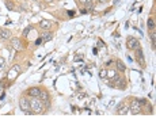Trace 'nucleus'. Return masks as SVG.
<instances>
[{
	"label": "nucleus",
	"mask_w": 156,
	"mask_h": 122,
	"mask_svg": "<svg viewBox=\"0 0 156 122\" xmlns=\"http://www.w3.org/2000/svg\"><path fill=\"white\" fill-rule=\"evenodd\" d=\"M45 1H48V3H52V1H53V0H45Z\"/></svg>",
	"instance_id": "a878e982"
},
{
	"label": "nucleus",
	"mask_w": 156,
	"mask_h": 122,
	"mask_svg": "<svg viewBox=\"0 0 156 122\" xmlns=\"http://www.w3.org/2000/svg\"><path fill=\"white\" fill-rule=\"evenodd\" d=\"M106 77L113 83L115 79H118V77H119V73L117 72L115 69H109V71H107V73H106Z\"/></svg>",
	"instance_id": "0eeeda50"
},
{
	"label": "nucleus",
	"mask_w": 156,
	"mask_h": 122,
	"mask_svg": "<svg viewBox=\"0 0 156 122\" xmlns=\"http://www.w3.org/2000/svg\"><path fill=\"white\" fill-rule=\"evenodd\" d=\"M136 50V58H137V61L141 64V65H144L145 62H144V53H143V49L141 48H137L134 49Z\"/></svg>",
	"instance_id": "6e6552de"
},
{
	"label": "nucleus",
	"mask_w": 156,
	"mask_h": 122,
	"mask_svg": "<svg viewBox=\"0 0 156 122\" xmlns=\"http://www.w3.org/2000/svg\"><path fill=\"white\" fill-rule=\"evenodd\" d=\"M4 67H6V60L3 57H0V69H3Z\"/></svg>",
	"instance_id": "6ab92c4d"
},
{
	"label": "nucleus",
	"mask_w": 156,
	"mask_h": 122,
	"mask_svg": "<svg viewBox=\"0 0 156 122\" xmlns=\"http://www.w3.org/2000/svg\"><path fill=\"white\" fill-rule=\"evenodd\" d=\"M6 6H7V8H8L10 11H14V3H12V1H10V0H6Z\"/></svg>",
	"instance_id": "dca6fc26"
},
{
	"label": "nucleus",
	"mask_w": 156,
	"mask_h": 122,
	"mask_svg": "<svg viewBox=\"0 0 156 122\" xmlns=\"http://www.w3.org/2000/svg\"><path fill=\"white\" fill-rule=\"evenodd\" d=\"M39 27L42 30H50L53 27V22H50V20H41L39 22Z\"/></svg>",
	"instance_id": "1a4fd4ad"
},
{
	"label": "nucleus",
	"mask_w": 156,
	"mask_h": 122,
	"mask_svg": "<svg viewBox=\"0 0 156 122\" xmlns=\"http://www.w3.org/2000/svg\"><path fill=\"white\" fill-rule=\"evenodd\" d=\"M31 29H33L31 26H29V27H26L25 30H23V33H22V35H23V37H27V35H29V33H30V30H31Z\"/></svg>",
	"instance_id": "a211bd4d"
},
{
	"label": "nucleus",
	"mask_w": 156,
	"mask_h": 122,
	"mask_svg": "<svg viewBox=\"0 0 156 122\" xmlns=\"http://www.w3.org/2000/svg\"><path fill=\"white\" fill-rule=\"evenodd\" d=\"M147 26H148V30H149V31L155 30V19L152 18V16L148 18V20H147Z\"/></svg>",
	"instance_id": "ddd939ff"
},
{
	"label": "nucleus",
	"mask_w": 156,
	"mask_h": 122,
	"mask_svg": "<svg viewBox=\"0 0 156 122\" xmlns=\"http://www.w3.org/2000/svg\"><path fill=\"white\" fill-rule=\"evenodd\" d=\"M129 111H130V114H133V115H138V114H141V113H143V106L138 103L137 98H133V99H130Z\"/></svg>",
	"instance_id": "f03ea898"
},
{
	"label": "nucleus",
	"mask_w": 156,
	"mask_h": 122,
	"mask_svg": "<svg viewBox=\"0 0 156 122\" xmlns=\"http://www.w3.org/2000/svg\"><path fill=\"white\" fill-rule=\"evenodd\" d=\"M115 65H117V69H118L119 72H124L125 69H126V67H125V64L122 62V61H119V60H117L115 61Z\"/></svg>",
	"instance_id": "4468645a"
},
{
	"label": "nucleus",
	"mask_w": 156,
	"mask_h": 122,
	"mask_svg": "<svg viewBox=\"0 0 156 122\" xmlns=\"http://www.w3.org/2000/svg\"><path fill=\"white\" fill-rule=\"evenodd\" d=\"M26 94H27V96H30V98H38L39 94H41V90L38 87H31V88H29L26 91Z\"/></svg>",
	"instance_id": "423d86ee"
},
{
	"label": "nucleus",
	"mask_w": 156,
	"mask_h": 122,
	"mask_svg": "<svg viewBox=\"0 0 156 122\" xmlns=\"http://www.w3.org/2000/svg\"><path fill=\"white\" fill-rule=\"evenodd\" d=\"M11 46H12L16 52H20V50L23 49V43H22V41H20L19 38H11Z\"/></svg>",
	"instance_id": "39448f33"
},
{
	"label": "nucleus",
	"mask_w": 156,
	"mask_h": 122,
	"mask_svg": "<svg viewBox=\"0 0 156 122\" xmlns=\"http://www.w3.org/2000/svg\"><path fill=\"white\" fill-rule=\"evenodd\" d=\"M126 46L130 50H134V49L140 48V41L137 38H134V37H128L126 38Z\"/></svg>",
	"instance_id": "20e7f679"
},
{
	"label": "nucleus",
	"mask_w": 156,
	"mask_h": 122,
	"mask_svg": "<svg viewBox=\"0 0 156 122\" xmlns=\"http://www.w3.org/2000/svg\"><path fill=\"white\" fill-rule=\"evenodd\" d=\"M128 113H129V104H124V106H122V109L119 110L117 114H121V115H124V114H128Z\"/></svg>",
	"instance_id": "2eb2a0df"
},
{
	"label": "nucleus",
	"mask_w": 156,
	"mask_h": 122,
	"mask_svg": "<svg viewBox=\"0 0 156 122\" xmlns=\"http://www.w3.org/2000/svg\"><path fill=\"white\" fill-rule=\"evenodd\" d=\"M0 38L1 39H10L11 38V31L4 29V27H1L0 29Z\"/></svg>",
	"instance_id": "9b49d317"
},
{
	"label": "nucleus",
	"mask_w": 156,
	"mask_h": 122,
	"mask_svg": "<svg viewBox=\"0 0 156 122\" xmlns=\"http://www.w3.org/2000/svg\"><path fill=\"white\" fill-rule=\"evenodd\" d=\"M87 10H86V8H83V10H81V14H87Z\"/></svg>",
	"instance_id": "5701e85b"
},
{
	"label": "nucleus",
	"mask_w": 156,
	"mask_h": 122,
	"mask_svg": "<svg viewBox=\"0 0 156 122\" xmlns=\"http://www.w3.org/2000/svg\"><path fill=\"white\" fill-rule=\"evenodd\" d=\"M106 73H107V69H100L99 71V77L100 79H106Z\"/></svg>",
	"instance_id": "f3484780"
},
{
	"label": "nucleus",
	"mask_w": 156,
	"mask_h": 122,
	"mask_svg": "<svg viewBox=\"0 0 156 122\" xmlns=\"http://www.w3.org/2000/svg\"><path fill=\"white\" fill-rule=\"evenodd\" d=\"M19 107H20V110H22L25 114H27V115L34 114L30 109V99H29V98H26V96L20 98V99H19Z\"/></svg>",
	"instance_id": "7ed1b4c3"
},
{
	"label": "nucleus",
	"mask_w": 156,
	"mask_h": 122,
	"mask_svg": "<svg viewBox=\"0 0 156 122\" xmlns=\"http://www.w3.org/2000/svg\"><path fill=\"white\" fill-rule=\"evenodd\" d=\"M41 38H42V42H49V41H52L53 39V33H50V31H44L42 33V35H41Z\"/></svg>",
	"instance_id": "f8f14e48"
},
{
	"label": "nucleus",
	"mask_w": 156,
	"mask_h": 122,
	"mask_svg": "<svg viewBox=\"0 0 156 122\" xmlns=\"http://www.w3.org/2000/svg\"><path fill=\"white\" fill-rule=\"evenodd\" d=\"M113 62H114V61H113V60H109V61H106V65H107V67H109V65H110V64H113Z\"/></svg>",
	"instance_id": "4be33fe9"
},
{
	"label": "nucleus",
	"mask_w": 156,
	"mask_h": 122,
	"mask_svg": "<svg viewBox=\"0 0 156 122\" xmlns=\"http://www.w3.org/2000/svg\"><path fill=\"white\" fill-rule=\"evenodd\" d=\"M41 43H42V38H41V37H39V38H38L37 41H35V45H37V46H39V45H41Z\"/></svg>",
	"instance_id": "aec40b11"
},
{
	"label": "nucleus",
	"mask_w": 156,
	"mask_h": 122,
	"mask_svg": "<svg viewBox=\"0 0 156 122\" xmlns=\"http://www.w3.org/2000/svg\"><path fill=\"white\" fill-rule=\"evenodd\" d=\"M81 4H87V3H91V1H94V0H79Z\"/></svg>",
	"instance_id": "412c9836"
},
{
	"label": "nucleus",
	"mask_w": 156,
	"mask_h": 122,
	"mask_svg": "<svg viewBox=\"0 0 156 122\" xmlns=\"http://www.w3.org/2000/svg\"><path fill=\"white\" fill-rule=\"evenodd\" d=\"M118 1L119 0H114V4H118Z\"/></svg>",
	"instance_id": "393cba45"
},
{
	"label": "nucleus",
	"mask_w": 156,
	"mask_h": 122,
	"mask_svg": "<svg viewBox=\"0 0 156 122\" xmlns=\"http://www.w3.org/2000/svg\"><path fill=\"white\" fill-rule=\"evenodd\" d=\"M19 72H20V68H19V65H14L12 69L8 72V77H10V79H15V77H16V75H18Z\"/></svg>",
	"instance_id": "9d476101"
},
{
	"label": "nucleus",
	"mask_w": 156,
	"mask_h": 122,
	"mask_svg": "<svg viewBox=\"0 0 156 122\" xmlns=\"http://www.w3.org/2000/svg\"><path fill=\"white\" fill-rule=\"evenodd\" d=\"M30 109L34 114H41L44 109V103L39 98H31L30 99Z\"/></svg>",
	"instance_id": "f257e3e1"
},
{
	"label": "nucleus",
	"mask_w": 156,
	"mask_h": 122,
	"mask_svg": "<svg viewBox=\"0 0 156 122\" xmlns=\"http://www.w3.org/2000/svg\"><path fill=\"white\" fill-rule=\"evenodd\" d=\"M106 1H109V0H99V3H106Z\"/></svg>",
	"instance_id": "b1692460"
}]
</instances>
